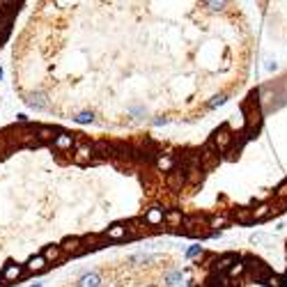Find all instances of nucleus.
<instances>
[{"mask_svg": "<svg viewBox=\"0 0 287 287\" xmlns=\"http://www.w3.org/2000/svg\"><path fill=\"white\" fill-rule=\"evenodd\" d=\"M204 7L209 12H223L227 7V0H204Z\"/></svg>", "mask_w": 287, "mask_h": 287, "instance_id": "aec40b11", "label": "nucleus"}, {"mask_svg": "<svg viewBox=\"0 0 287 287\" xmlns=\"http://www.w3.org/2000/svg\"><path fill=\"white\" fill-rule=\"evenodd\" d=\"M16 120L21 122V124H25V122H28V115H25V113H18V115H16Z\"/></svg>", "mask_w": 287, "mask_h": 287, "instance_id": "cd10ccee", "label": "nucleus"}, {"mask_svg": "<svg viewBox=\"0 0 287 287\" xmlns=\"http://www.w3.org/2000/svg\"><path fill=\"white\" fill-rule=\"evenodd\" d=\"M251 244L253 246H262V244H269V234H264V232H255L251 237Z\"/></svg>", "mask_w": 287, "mask_h": 287, "instance_id": "4be33fe9", "label": "nucleus"}, {"mask_svg": "<svg viewBox=\"0 0 287 287\" xmlns=\"http://www.w3.org/2000/svg\"><path fill=\"white\" fill-rule=\"evenodd\" d=\"M92 156H95V145H78L76 152H74V156H72V161L83 166V163L92 161Z\"/></svg>", "mask_w": 287, "mask_h": 287, "instance_id": "7ed1b4c3", "label": "nucleus"}, {"mask_svg": "<svg viewBox=\"0 0 287 287\" xmlns=\"http://www.w3.org/2000/svg\"><path fill=\"white\" fill-rule=\"evenodd\" d=\"M129 115H133V117H145L147 110H145L143 106H131V108H129Z\"/></svg>", "mask_w": 287, "mask_h": 287, "instance_id": "393cba45", "label": "nucleus"}, {"mask_svg": "<svg viewBox=\"0 0 287 287\" xmlns=\"http://www.w3.org/2000/svg\"><path fill=\"white\" fill-rule=\"evenodd\" d=\"M35 131H37V138H39V140H51V138H55L53 136L55 131L51 129V126H37Z\"/></svg>", "mask_w": 287, "mask_h": 287, "instance_id": "412c9836", "label": "nucleus"}, {"mask_svg": "<svg viewBox=\"0 0 287 287\" xmlns=\"http://www.w3.org/2000/svg\"><path fill=\"white\" fill-rule=\"evenodd\" d=\"M166 225L168 227H182L184 225V216L180 209H170L166 211Z\"/></svg>", "mask_w": 287, "mask_h": 287, "instance_id": "ddd939ff", "label": "nucleus"}, {"mask_svg": "<svg viewBox=\"0 0 287 287\" xmlns=\"http://www.w3.org/2000/svg\"><path fill=\"white\" fill-rule=\"evenodd\" d=\"M244 271H246V262L239 257V260H237V262H234L232 267L227 269V278H239V276L244 274Z\"/></svg>", "mask_w": 287, "mask_h": 287, "instance_id": "a211bd4d", "label": "nucleus"}, {"mask_svg": "<svg viewBox=\"0 0 287 287\" xmlns=\"http://www.w3.org/2000/svg\"><path fill=\"white\" fill-rule=\"evenodd\" d=\"M175 166H177V163H175V159L170 154H159L156 156V168H159L161 173H173Z\"/></svg>", "mask_w": 287, "mask_h": 287, "instance_id": "9b49d317", "label": "nucleus"}, {"mask_svg": "<svg viewBox=\"0 0 287 287\" xmlns=\"http://www.w3.org/2000/svg\"><path fill=\"white\" fill-rule=\"evenodd\" d=\"M62 251L69 253V255H81V248H83V241L76 239V237H72V239H65L62 241Z\"/></svg>", "mask_w": 287, "mask_h": 287, "instance_id": "f8f14e48", "label": "nucleus"}, {"mask_svg": "<svg viewBox=\"0 0 287 287\" xmlns=\"http://www.w3.org/2000/svg\"><path fill=\"white\" fill-rule=\"evenodd\" d=\"M0 78H2V69H0Z\"/></svg>", "mask_w": 287, "mask_h": 287, "instance_id": "7c9ffc66", "label": "nucleus"}, {"mask_svg": "<svg viewBox=\"0 0 287 287\" xmlns=\"http://www.w3.org/2000/svg\"><path fill=\"white\" fill-rule=\"evenodd\" d=\"M156 260H159V255H145V253H138V255L129 257V262H131L133 267H147V264L156 262Z\"/></svg>", "mask_w": 287, "mask_h": 287, "instance_id": "4468645a", "label": "nucleus"}, {"mask_svg": "<svg viewBox=\"0 0 287 287\" xmlns=\"http://www.w3.org/2000/svg\"><path fill=\"white\" fill-rule=\"evenodd\" d=\"M48 260L44 255H32L28 262H25V267H28V271H44L46 269Z\"/></svg>", "mask_w": 287, "mask_h": 287, "instance_id": "2eb2a0df", "label": "nucleus"}, {"mask_svg": "<svg viewBox=\"0 0 287 287\" xmlns=\"http://www.w3.org/2000/svg\"><path fill=\"white\" fill-rule=\"evenodd\" d=\"M103 287H106V285H103Z\"/></svg>", "mask_w": 287, "mask_h": 287, "instance_id": "2f4dec72", "label": "nucleus"}, {"mask_svg": "<svg viewBox=\"0 0 287 287\" xmlns=\"http://www.w3.org/2000/svg\"><path fill=\"white\" fill-rule=\"evenodd\" d=\"M232 221L241 223V225H251V223H255V214H253V209L239 207V209H232Z\"/></svg>", "mask_w": 287, "mask_h": 287, "instance_id": "0eeeda50", "label": "nucleus"}, {"mask_svg": "<svg viewBox=\"0 0 287 287\" xmlns=\"http://www.w3.org/2000/svg\"><path fill=\"white\" fill-rule=\"evenodd\" d=\"M72 120L76 122V124H92V122H95V113H92V110H83V113L74 115Z\"/></svg>", "mask_w": 287, "mask_h": 287, "instance_id": "6ab92c4d", "label": "nucleus"}, {"mask_svg": "<svg viewBox=\"0 0 287 287\" xmlns=\"http://www.w3.org/2000/svg\"><path fill=\"white\" fill-rule=\"evenodd\" d=\"M62 253H65V251H62V246H58V244H51V246H46V248H44V253H42V255L46 257L48 262H58Z\"/></svg>", "mask_w": 287, "mask_h": 287, "instance_id": "dca6fc26", "label": "nucleus"}, {"mask_svg": "<svg viewBox=\"0 0 287 287\" xmlns=\"http://www.w3.org/2000/svg\"><path fill=\"white\" fill-rule=\"evenodd\" d=\"M163 287H186L184 276L180 269H170L163 274Z\"/></svg>", "mask_w": 287, "mask_h": 287, "instance_id": "39448f33", "label": "nucleus"}, {"mask_svg": "<svg viewBox=\"0 0 287 287\" xmlns=\"http://www.w3.org/2000/svg\"><path fill=\"white\" fill-rule=\"evenodd\" d=\"M25 103L35 110H44V108H48V95L46 92H30L25 96Z\"/></svg>", "mask_w": 287, "mask_h": 287, "instance_id": "20e7f679", "label": "nucleus"}, {"mask_svg": "<svg viewBox=\"0 0 287 287\" xmlns=\"http://www.w3.org/2000/svg\"><path fill=\"white\" fill-rule=\"evenodd\" d=\"M239 260V255H234V253H225V255H218V257H214L211 255V271L214 274H223V271H227L230 267H232L234 262Z\"/></svg>", "mask_w": 287, "mask_h": 287, "instance_id": "f257e3e1", "label": "nucleus"}, {"mask_svg": "<svg viewBox=\"0 0 287 287\" xmlns=\"http://www.w3.org/2000/svg\"><path fill=\"white\" fill-rule=\"evenodd\" d=\"M78 287H103V278L96 271H88L78 278Z\"/></svg>", "mask_w": 287, "mask_h": 287, "instance_id": "423d86ee", "label": "nucleus"}, {"mask_svg": "<svg viewBox=\"0 0 287 287\" xmlns=\"http://www.w3.org/2000/svg\"><path fill=\"white\" fill-rule=\"evenodd\" d=\"M2 276H5L7 283H16L18 278L23 276V267H21V264H12V262H9L5 267V271H2Z\"/></svg>", "mask_w": 287, "mask_h": 287, "instance_id": "9d476101", "label": "nucleus"}, {"mask_svg": "<svg viewBox=\"0 0 287 287\" xmlns=\"http://www.w3.org/2000/svg\"><path fill=\"white\" fill-rule=\"evenodd\" d=\"M202 246H197V244H193L191 248H189V251H186V260H193V257H200L202 255Z\"/></svg>", "mask_w": 287, "mask_h": 287, "instance_id": "5701e85b", "label": "nucleus"}, {"mask_svg": "<svg viewBox=\"0 0 287 287\" xmlns=\"http://www.w3.org/2000/svg\"><path fill=\"white\" fill-rule=\"evenodd\" d=\"M264 67H267L269 72H276V69H278V62H276V60H267V65H264Z\"/></svg>", "mask_w": 287, "mask_h": 287, "instance_id": "a878e982", "label": "nucleus"}, {"mask_svg": "<svg viewBox=\"0 0 287 287\" xmlns=\"http://www.w3.org/2000/svg\"><path fill=\"white\" fill-rule=\"evenodd\" d=\"M163 124H168V117H161V115H159L154 120V126H163Z\"/></svg>", "mask_w": 287, "mask_h": 287, "instance_id": "bb28decb", "label": "nucleus"}, {"mask_svg": "<svg viewBox=\"0 0 287 287\" xmlns=\"http://www.w3.org/2000/svg\"><path fill=\"white\" fill-rule=\"evenodd\" d=\"M145 223H147V225H152V227L166 223V214H163L161 207H154V209L147 211V214H145Z\"/></svg>", "mask_w": 287, "mask_h": 287, "instance_id": "1a4fd4ad", "label": "nucleus"}, {"mask_svg": "<svg viewBox=\"0 0 287 287\" xmlns=\"http://www.w3.org/2000/svg\"><path fill=\"white\" fill-rule=\"evenodd\" d=\"M30 287H44V285H42V283H35V285H30Z\"/></svg>", "mask_w": 287, "mask_h": 287, "instance_id": "c85d7f7f", "label": "nucleus"}, {"mask_svg": "<svg viewBox=\"0 0 287 287\" xmlns=\"http://www.w3.org/2000/svg\"><path fill=\"white\" fill-rule=\"evenodd\" d=\"M2 281H5V276H2V274H0V285H2Z\"/></svg>", "mask_w": 287, "mask_h": 287, "instance_id": "c756f323", "label": "nucleus"}, {"mask_svg": "<svg viewBox=\"0 0 287 287\" xmlns=\"http://www.w3.org/2000/svg\"><path fill=\"white\" fill-rule=\"evenodd\" d=\"M211 143H214L221 152H225V150H227V145H232V143H234V136L230 133V129H227V126H223V129H218V131H216L214 136H211Z\"/></svg>", "mask_w": 287, "mask_h": 287, "instance_id": "f03ea898", "label": "nucleus"}, {"mask_svg": "<svg viewBox=\"0 0 287 287\" xmlns=\"http://www.w3.org/2000/svg\"><path fill=\"white\" fill-rule=\"evenodd\" d=\"M72 145H74V136L72 133H67V131H60L53 138V147L55 150H60V152L72 150Z\"/></svg>", "mask_w": 287, "mask_h": 287, "instance_id": "6e6552de", "label": "nucleus"}, {"mask_svg": "<svg viewBox=\"0 0 287 287\" xmlns=\"http://www.w3.org/2000/svg\"><path fill=\"white\" fill-rule=\"evenodd\" d=\"M225 101H227V96H225V95H216V96H211L209 108H221Z\"/></svg>", "mask_w": 287, "mask_h": 287, "instance_id": "b1692460", "label": "nucleus"}, {"mask_svg": "<svg viewBox=\"0 0 287 287\" xmlns=\"http://www.w3.org/2000/svg\"><path fill=\"white\" fill-rule=\"evenodd\" d=\"M103 237H108V239H124V237H126V225L117 223V225L108 227L106 232H103Z\"/></svg>", "mask_w": 287, "mask_h": 287, "instance_id": "f3484780", "label": "nucleus"}]
</instances>
